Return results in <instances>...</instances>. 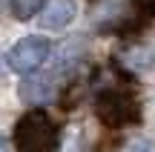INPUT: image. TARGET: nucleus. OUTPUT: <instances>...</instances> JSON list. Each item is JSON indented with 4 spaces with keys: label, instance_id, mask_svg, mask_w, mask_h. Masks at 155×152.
Returning <instances> with one entry per match:
<instances>
[{
    "label": "nucleus",
    "instance_id": "f257e3e1",
    "mask_svg": "<svg viewBox=\"0 0 155 152\" xmlns=\"http://www.w3.org/2000/svg\"><path fill=\"white\" fill-rule=\"evenodd\" d=\"M15 147L20 152H52L58 147V129L40 109L26 112L15 124Z\"/></svg>",
    "mask_w": 155,
    "mask_h": 152
},
{
    "label": "nucleus",
    "instance_id": "f03ea898",
    "mask_svg": "<svg viewBox=\"0 0 155 152\" xmlns=\"http://www.w3.org/2000/svg\"><path fill=\"white\" fill-rule=\"evenodd\" d=\"M95 115L101 124L121 129V126H132L141 121V103L132 92L124 89H104L95 101Z\"/></svg>",
    "mask_w": 155,
    "mask_h": 152
},
{
    "label": "nucleus",
    "instance_id": "7ed1b4c3",
    "mask_svg": "<svg viewBox=\"0 0 155 152\" xmlns=\"http://www.w3.org/2000/svg\"><path fill=\"white\" fill-rule=\"evenodd\" d=\"M52 55V43L43 34H29V37L17 40L9 52V69L17 75H35Z\"/></svg>",
    "mask_w": 155,
    "mask_h": 152
},
{
    "label": "nucleus",
    "instance_id": "20e7f679",
    "mask_svg": "<svg viewBox=\"0 0 155 152\" xmlns=\"http://www.w3.org/2000/svg\"><path fill=\"white\" fill-rule=\"evenodd\" d=\"M17 95H20V101L26 103V106H38V103H46L52 95H55V83H52V78L26 75L23 83H20V89H17Z\"/></svg>",
    "mask_w": 155,
    "mask_h": 152
},
{
    "label": "nucleus",
    "instance_id": "39448f33",
    "mask_svg": "<svg viewBox=\"0 0 155 152\" xmlns=\"http://www.w3.org/2000/svg\"><path fill=\"white\" fill-rule=\"evenodd\" d=\"M75 11H78L75 0H49V6H46L43 15H40V26L61 32V29H66L69 23L75 20Z\"/></svg>",
    "mask_w": 155,
    "mask_h": 152
},
{
    "label": "nucleus",
    "instance_id": "423d86ee",
    "mask_svg": "<svg viewBox=\"0 0 155 152\" xmlns=\"http://www.w3.org/2000/svg\"><path fill=\"white\" fill-rule=\"evenodd\" d=\"M43 9V0H12V15L17 20H29Z\"/></svg>",
    "mask_w": 155,
    "mask_h": 152
},
{
    "label": "nucleus",
    "instance_id": "0eeeda50",
    "mask_svg": "<svg viewBox=\"0 0 155 152\" xmlns=\"http://www.w3.org/2000/svg\"><path fill=\"white\" fill-rule=\"evenodd\" d=\"M124 152H155V141L152 138H135V141L127 144Z\"/></svg>",
    "mask_w": 155,
    "mask_h": 152
},
{
    "label": "nucleus",
    "instance_id": "6e6552de",
    "mask_svg": "<svg viewBox=\"0 0 155 152\" xmlns=\"http://www.w3.org/2000/svg\"><path fill=\"white\" fill-rule=\"evenodd\" d=\"M0 152H9V141H6L3 135H0Z\"/></svg>",
    "mask_w": 155,
    "mask_h": 152
}]
</instances>
